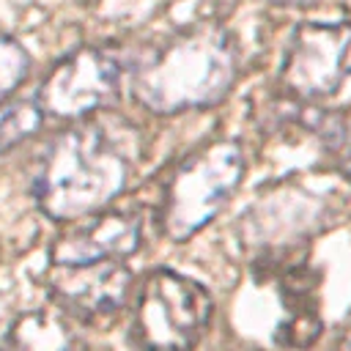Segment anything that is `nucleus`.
I'll return each instance as SVG.
<instances>
[{
    "mask_svg": "<svg viewBox=\"0 0 351 351\" xmlns=\"http://www.w3.org/2000/svg\"><path fill=\"white\" fill-rule=\"evenodd\" d=\"M27 71H30L27 49L16 38L0 33V104L8 101L14 90L27 80Z\"/></svg>",
    "mask_w": 351,
    "mask_h": 351,
    "instance_id": "obj_11",
    "label": "nucleus"
},
{
    "mask_svg": "<svg viewBox=\"0 0 351 351\" xmlns=\"http://www.w3.org/2000/svg\"><path fill=\"white\" fill-rule=\"evenodd\" d=\"M244 154L236 140H214L189 154L170 176L159 225L173 244L200 233L233 197L244 181Z\"/></svg>",
    "mask_w": 351,
    "mask_h": 351,
    "instance_id": "obj_3",
    "label": "nucleus"
},
{
    "mask_svg": "<svg viewBox=\"0 0 351 351\" xmlns=\"http://www.w3.org/2000/svg\"><path fill=\"white\" fill-rule=\"evenodd\" d=\"M41 107L33 101H14L8 107L0 110V159L16 148L19 143H25L27 137H33L41 126Z\"/></svg>",
    "mask_w": 351,
    "mask_h": 351,
    "instance_id": "obj_10",
    "label": "nucleus"
},
{
    "mask_svg": "<svg viewBox=\"0 0 351 351\" xmlns=\"http://www.w3.org/2000/svg\"><path fill=\"white\" fill-rule=\"evenodd\" d=\"M121 60L104 47H82L60 58L41 80L36 104L44 115L82 121L107 107L121 90Z\"/></svg>",
    "mask_w": 351,
    "mask_h": 351,
    "instance_id": "obj_5",
    "label": "nucleus"
},
{
    "mask_svg": "<svg viewBox=\"0 0 351 351\" xmlns=\"http://www.w3.org/2000/svg\"><path fill=\"white\" fill-rule=\"evenodd\" d=\"M214 315V299L197 280L154 269L137 288L129 340L137 351H192Z\"/></svg>",
    "mask_w": 351,
    "mask_h": 351,
    "instance_id": "obj_4",
    "label": "nucleus"
},
{
    "mask_svg": "<svg viewBox=\"0 0 351 351\" xmlns=\"http://www.w3.org/2000/svg\"><path fill=\"white\" fill-rule=\"evenodd\" d=\"M239 74L233 36L219 22H197L159 44L129 74L132 99L154 115L214 107Z\"/></svg>",
    "mask_w": 351,
    "mask_h": 351,
    "instance_id": "obj_1",
    "label": "nucleus"
},
{
    "mask_svg": "<svg viewBox=\"0 0 351 351\" xmlns=\"http://www.w3.org/2000/svg\"><path fill=\"white\" fill-rule=\"evenodd\" d=\"M351 77V25L348 22H304L293 30L280 82L304 101L326 99Z\"/></svg>",
    "mask_w": 351,
    "mask_h": 351,
    "instance_id": "obj_6",
    "label": "nucleus"
},
{
    "mask_svg": "<svg viewBox=\"0 0 351 351\" xmlns=\"http://www.w3.org/2000/svg\"><path fill=\"white\" fill-rule=\"evenodd\" d=\"M44 280L49 296L60 304V313H69L85 324L115 318L132 293V271L123 261L49 266Z\"/></svg>",
    "mask_w": 351,
    "mask_h": 351,
    "instance_id": "obj_7",
    "label": "nucleus"
},
{
    "mask_svg": "<svg viewBox=\"0 0 351 351\" xmlns=\"http://www.w3.org/2000/svg\"><path fill=\"white\" fill-rule=\"evenodd\" d=\"M129 159L99 123L60 132L38 156L30 192L52 222H77L101 214L129 184Z\"/></svg>",
    "mask_w": 351,
    "mask_h": 351,
    "instance_id": "obj_2",
    "label": "nucleus"
},
{
    "mask_svg": "<svg viewBox=\"0 0 351 351\" xmlns=\"http://www.w3.org/2000/svg\"><path fill=\"white\" fill-rule=\"evenodd\" d=\"M337 351H351V324L343 329V335L337 340Z\"/></svg>",
    "mask_w": 351,
    "mask_h": 351,
    "instance_id": "obj_13",
    "label": "nucleus"
},
{
    "mask_svg": "<svg viewBox=\"0 0 351 351\" xmlns=\"http://www.w3.org/2000/svg\"><path fill=\"white\" fill-rule=\"evenodd\" d=\"M324 145L335 162V167L351 181V112L332 115L321 129Z\"/></svg>",
    "mask_w": 351,
    "mask_h": 351,
    "instance_id": "obj_12",
    "label": "nucleus"
},
{
    "mask_svg": "<svg viewBox=\"0 0 351 351\" xmlns=\"http://www.w3.org/2000/svg\"><path fill=\"white\" fill-rule=\"evenodd\" d=\"M143 228L134 214L101 211L60 233L49 247V266H85L123 261L140 250Z\"/></svg>",
    "mask_w": 351,
    "mask_h": 351,
    "instance_id": "obj_8",
    "label": "nucleus"
},
{
    "mask_svg": "<svg viewBox=\"0 0 351 351\" xmlns=\"http://www.w3.org/2000/svg\"><path fill=\"white\" fill-rule=\"evenodd\" d=\"M0 351H74V332L60 310L33 307L8 324Z\"/></svg>",
    "mask_w": 351,
    "mask_h": 351,
    "instance_id": "obj_9",
    "label": "nucleus"
}]
</instances>
